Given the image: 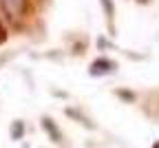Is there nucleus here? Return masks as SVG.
Instances as JSON below:
<instances>
[{"instance_id": "f257e3e1", "label": "nucleus", "mask_w": 159, "mask_h": 148, "mask_svg": "<svg viewBox=\"0 0 159 148\" xmlns=\"http://www.w3.org/2000/svg\"><path fill=\"white\" fill-rule=\"evenodd\" d=\"M5 7L9 9V13L13 16H20L25 9V0H5Z\"/></svg>"}, {"instance_id": "f03ea898", "label": "nucleus", "mask_w": 159, "mask_h": 148, "mask_svg": "<svg viewBox=\"0 0 159 148\" xmlns=\"http://www.w3.org/2000/svg\"><path fill=\"white\" fill-rule=\"evenodd\" d=\"M42 126H44V128L53 135V139H55V141H60V131L53 126V122H51V119H42Z\"/></svg>"}, {"instance_id": "7ed1b4c3", "label": "nucleus", "mask_w": 159, "mask_h": 148, "mask_svg": "<svg viewBox=\"0 0 159 148\" xmlns=\"http://www.w3.org/2000/svg\"><path fill=\"white\" fill-rule=\"evenodd\" d=\"M22 131H25L22 122H13V126H11V137H13V139H20V137H22Z\"/></svg>"}, {"instance_id": "20e7f679", "label": "nucleus", "mask_w": 159, "mask_h": 148, "mask_svg": "<svg viewBox=\"0 0 159 148\" xmlns=\"http://www.w3.org/2000/svg\"><path fill=\"white\" fill-rule=\"evenodd\" d=\"M5 38H7V33H5V29H2V25H0V44L5 42Z\"/></svg>"}, {"instance_id": "39448f33", "label": "nucleus", "mask_w": 159, "mask_h": 148, "mask_svg": "<svg viewBox=\"0 0 159 148\" xmlns=\"http://www.w3.org/2000/svg\"><path fill=\"white\" fill-rule=\"evenodd\" d=\"M152 148H159V141H157V144H155V146H152Z\"/></svg>"}]
</instances>
